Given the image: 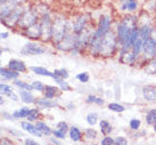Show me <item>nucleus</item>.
Masks as SVG:
<instances>
[{
  "label": "nucleus",
  "mask_w": 156,
  "mask_h": 145,
  "mask_svg": "<svg viewBox=\"0 0 156 145\" xmlns=\"http://www.w3.org/2000/svg\"><path fill=\"white\" fill-rule=\"evenodd\" d=\"M69 32H71V23L67 15L64 13L52 14V41L51 44L55 46L58 44Z\"/></svg>",
  "instance_id": "1"
},
{
  "label": "nucleus",
  "mask_w": 156,
  "mask_h": 145,
  "mask_svg": "<svg viewBox=\"0 0 156 145\" xmlns=\"http://www.w3.org/2000/svg\"><path fill=\"white\" fill-rule=\"evenodd\" d=\"M117 53H119V41H117L116 33L114 31V27H113L112 30H109L103 37V39L100 41L99 57H113Z\"/></svg>",
  "instance_id": "2"
},
{
  "label": "nucleus",
  "mask_w": 156,
  "mask_h": 145,
  "mask_svg": "<svg viewBox=\"0 0 156 145\" xmlns=\"http://www.w3.org/2000/svg\"><path fill=\"white\" fill-rule=\"evenodd\" d=\"M115 18L112 14L109 13H103L99 15V17L97 20V24L95 27V31L92 33V37H95L97 39H103L109 30H112L114 27Z\"/></svg>",
  "instance_id": "3"
},
{
  "label": "nucleus",
  "mask_w": 156,
  "mask_h": 145,
  "mask_svg": "<svg viewBox=\"0 0 156 145\" xmlns=\"http://www.w3.org/2000/svg\"><path fill=\"white\" fill-rule=\"evenodd\" d=\"M69 23H71V32L74 34H79L91 27L92 15L88 12L76 14L73 18H69Z\"/></svg>",
  "instance_id": "4"
},
{
  "label": "nucleus",
  "mask_w": 156,
  "mask_h": 145,
  "mask_svg": "<svg viewBox=\"0 0 156 145\" xmlns=\"http://www.w3.org/2000/svg\"><path fill=\"white\" fill-rule=\"evenodd\" d=\"M39 14L37 13V10L33 8L32 2L27 4L25 6V9L23 12L22 16L20 18V21L17 23V29L18 31H24L27 27H30L31 25H33L34 23L39 22Z\"/></svg>",
  "instance_id": "5"
},
{
  "label": "nucleus",
  "mask_w": 156,
  "mask_h": 145,
  "mask_svg": "<svg viewBox=\"0 0 156 145\" xmlns=\"http://www.w3.org/2000/svg\"><path fill=\"white\" fill-rule=\"evenodd\" d=\"M52 12L40 16L39 23L41 25V42L51 44L52 41Z\"/></svg>",
  "instance_id": "6"
},
{
  "label": "nucleus",
  "mask_w": 156,
  "mask_h": 145,
  "mask_svg": "<svg viewBox=\"0 0 156 145\" xmlns=\"http://www.w3.org/2000/svg\"><path fill=\"white\" fill-rule=\"evenodd\" d=\"M156 57V39L154 37H149L143 40V54L139 61V64L146 65L147 62Z\"/></svg>",
  "instance_id": "7"
},
{
  "label": "nucleus",
  "mask_w": 156,
  "mask_h": 145,
  "mask_svg": "<svg viewBox=\"0 0 156 145\" xmlns=\"http://www.w3.org/2000/svg\"><path fill=\"white\" fill-rule=\"evenodd\" d=\"M47 44L40 42V41H29L23 46L20 53L23 56H38V55H44L48 52Z\"/></svg>",
  "instance_id": "8"
},
{
  "label": "nucleus",
  "mask_w": 156,
  "mask_h": 145,
  "mask_svg": "<svg viewBox=\"0 0 156 145\" xmlns=\"http://www.w3.org/2000/svg\"><path fill=\"white\" fill-rule=\"evenodd\" d=\"M25 6H15V8L10 12L8 16H6L2 20V22L0 24H2L5 27L10 29V30H16L17 29V23L20 21L21 16H22L24 9H25Z\"/></svg>",
  "instance_id": "9"
},
{
  "label": "nucleus",
  "mask_w": 156,
  "mask_h": 145,
  "mask_svg": "<svg viewBox=\"0 0 156 145\" xmlns=\"http://www.w3.org/2000/svg\"><path fill=\"white\" fill-rule=\"evenodd\" d=\"M58 52H63V53H71L75 47V34L72 32H69L63 38V39L54 46Z\"/></svg>",
  "instance_id": "10"
},
{
  "label": "nucleus",
  "mask_w": 156,
  "mask_h": 145,
  "mask_svg": "<svg viewBox=\"0 0 156 145\" xmlns=\"http://www.w3.org/2000/svg\"><path fill=\"white\" fill-rule=\"evenodd\" d=\"M18 32H21V34L24 35L26 39H29L30 41H40L41 40V25L39 22L34 23L26 30L18 31Z\"/></svg>",
  "instance_id": "11"
},
{
  "label": "nucleus",
  "mask_w": 156,
  "mask_h": 145,
  "mask_svg": "<svg viewBox=\"0 0 156 145\" xmlns=\"http://www.w3.org/2000/svg\"><path fill=\"white\" fill-rule=\"evenodd\" d=\"M141 95L144 100L148 103H154L156 102V87L153 85H146L141 89Z\"/></svg>",
  "instance_id": "12"
},
{
  "label": "nucleus",
  "mask_w": 156,
  "mask_h": 145,
  "mask_svg": "<svg viewBox=\"0 0 156 145\" xmlns=\"http://www.w3.org/2000/svg\"><path fill=\"white\" fill-rule=\"evenodd\" d=\"M7 67L10 70L18 72V73H25L27 71V66L23 61L18 60V58H10L7 63Z\"/></svg>",
  "instance_id": "13"
},
{
  "label": "nucleus",
  "mask_w": 156,
  "mask_h": 145,
  "mask_svg": "<svg viewBox=\"0 0 156 145\" xmlns=\"http://www.w3.org/2000/svg\"><path fill=\"white\" fill-rule=\"evenodd\" d=\"M0 95L8 97L9 100L13 102L20 101L18 94H16V92H14L13 87H10V86L7 84H0Z\"/></svg>",
  "instance_id": "14"
},
{
  "label": "nucleus",
  "mask_w": 156,
  "mask_h": 145,
  "mask_svg": "<svg viewBox=\"0 0 156 145\" xmlns=\"http://www.w3.org/2000/svg\"><path fill=\"white\" fill-rule=\"evenodd\" d=\"M35 105L39 109H54V107H58L59 104L56 100H49L46 97H40L35 100Z\"/></svg>",
  "instance_id": "15"
},
{
  "label": "nucleus",
  "mask_w": 156,
  "mask_h": 145,
  "mask_svg": "<svg viewBox=\"0 0 156 145\" xmlns=\"http://www.w3.org/2000/svg\"><path fill=\"white\" fill-rule=\"evenodd\" d=\"M61 88L58 86H54V85H46L44 90V97L49 98V100H56L57 97L61 95Z\"/></svg>",
  "instance_id": "16"
},
{
  "label": "nucleus",
  "mask_w": 156,
  "mask_h": 145,
  "mask_svg": "<svg viewBox=\"0 0 156 145\" xmlns=\"http://www.w3.org/2000/svg\"><path fill=\"white\" fill-rule=\"evenodd\" d=\"M21 128H22L23 132H29V134H31V135H33V136H35V137H42L44 136V135L40 132L39 129L37 128L35 123L30 122V121H27V120L21 122Z\"/></svg>",
  "instance_id": "17"
},
{
  "label": "nucleus",
  "mask_w": 156,
  "mask_h": 145,
  "mask_svg": "<svg viewBox=\"0 0 156 145\" xmlns=\"http://www.w3.org/2000/svg\"><path fill=\"white\" fill-rule=\"evenodd\" d=\"M138 15V25H145V24H153L154 25V16L153 14L148 13L144 9H140Z\"/></svg>",
  "instance_id": "18"
},
{
  "label": "nucleus",
  "mask_w": 156,
  "mask_h": 145,
  "mask_svg": "<svg viewBox=\"0 0 156 145\" xmlns=\"http://www.w3.org/2000/svg\"><path fill=\"white\" fill-rule=\"evenodd\" d=\"M18 96H20V100L26 104V105H30V104H34L35 103V96L32 94V92L30 90H23V89H20L18 92Z\"/></svg>",
  "instance_id": "19"
},
{
  "label": "nucleus",
  "mask_w": 156,
  "mask_h": 145,
  "mask_svg": "<svg viewBox=\"0 0 156 145\" xmlns=\"http://www.w3.org/2000/svg\"><path fill=\"white\" fill-rule=\"evenodd\" d=\"M155 27L153 24H145V25H139V38L140 39H147L149 37H152L154 33Z\"/></svg>",
  "instance_id": "20"
},
{
  "label": "nucleus",
  "mask_w": 156,
  "mask_h": 145,
  "mask_svg": "<svg viewBox=\"0 0 156 145\" xmlns=\"http://www.w3.org/2000/svg\"><path fill=\"white\" fill-rule=\"evenodd\" d=\"M20 74L18 72H15V71L10 70L8 67H4V66H0V77H2L5 80H16L20 78Z\"/></svg>",
  "instance_id": "21"
},
{
  "label": "nucleus",
  "mask_w": 156,
  "mask_h": 145,
  "mask_svg": "<svg viewBox=\"0 0 156 145\" xmlns=\"http://www.w3.org/2000/svg\"><path fill=\"white\" fill-rule=\"evenodd\" d=\"M141 9L140 0H126V14H138Z\"/></svg>",
  "instance_id": "22"
},
{
  "label": "nucleus",
  "mask_w": 156,
  "mask_h": 145,
  "mask_svg": "<svg viewBox=\"0 0 156 145\" xmlns=\"http://www.w3.org/2000/svg\"><path fill=\"white\" fill-rule=\"evenodd\" d=\"M33 5V8L37 10V13L39 14V16H42L47 13H51V7L44 1H39V2H32Z\"/></svg>",
  "instance_id": "23"
},
{
  "label": "nucleus",
  "mask_w": 156,
  "mask_h": 145,
  "mask_svg": "<svg viewBox=\"0 0 156 145\" xmlns=\"http://www.w3.org/2000/svg\"><path fill=\"white\" fill-rule=\"evenodd\" d=\"M30 70L37 75H41V77H48V78H55V74H54V72L50 70H48L44 66H31Z\"/></svg>",
  "instance_id": "24"
},
{
  "label": "nucleus",
  "mask_w": 156,
  "mask_h": 145,
  "mask_svg": "<svg viewBox=\"0 0 156 145\" xmlns=\"http://www.w3.org/2000/svg\"><path fill=\"white\" fill-rule=\"evenodd\" d=\"M15 8V5H13L12 2H5V4H0V23L2 22L6 16H8L10 12Z\"/></svg>",
  "instance_id": "25"
},
{
  "label": "nucleus",
  "mask_w": 156,
  "mask_h": 145,
  "mask_svg": "<svg viewBox=\"0 0 156 145\" xmlns=\"http://www.w3.org/2000/svg\"><path fill=\"white\" fill-rule=\"evenodd\" d=\"M67 134H69V138H71L73 142H80L83 137V132H81V129H80L79 127H76V126L69 127V130Z\"/></svg>",
  "instance_id": "26"
},
{
  "label": "nucleus",
  "mask_w": 156,
  "mask_h": 145,
  "mask_svg": "<svg viewBox=\"0 0 156 145\" xmlns=\"http://www.w3.org/2000/svg\"><path fill=\"white\" fill-rule=\"evenodd\" d=\"M35 126H37V128L39 129L40 132L44 136H50V135H52V129L44 121H42V120H38L35 122Z\"/></svg>",
  "instance_id": "27"
},
{
  "label": "nucleus",
  "mask_w": 156,
  "mask_h": 145,
  "mask_svg": "<svg viewBox=\"0 0 156 145\" xmlns=\"http://www.w3.org/2000/svg\"><path fill=\"white\" fill-rule=\"evenodd\" d=\"M99 129H100V132L103 134V135H109L111 132H113V127L111 122H109L108 120H106V119H101L99 122Z\"/></svg>",
  "instance_id": "28"
},
{
  "label": "nucleus",
  "mask_w": 156,
  "mask_h": 145,
  "mask_svg": "<svg viewBox=\"0 0 156 145\" xmlns=\"http://www.w3.org/2000/svg\"><path fill=\"white\" fill-rule=\"evenodd\" d=\"M30 110L31 109L29 106H23V107H20L17 110H15L13 112L14 119H26L29 113H30Z\"/></svg>",
  "instance_id": "29"
},
{
  "label": "nucleus",
  "mask_w": 156,
  "mask_h": 145,
  "mask_svg": "<svg viewBox=\"0 0 156 145\" xmlns=\"http://www.w3.org/2000/svg\"><path fill=\"white\" fill-rule=\"evenodd\" d=\"M40 118H41V111H40V109L37 106V107L31 109L30 113L27 115L26 120L30 121V122H37L38 120H40Z\"/></svg>",
  "instance_id": "30"
},
{
  "label": "nucleus",
  "mask_w": 156,
  "mask_h": 145,
  "mask_svg": "<svg viewBox=\"0 0 156 145\" xmlns=\"http://www.w3.org/2000/svg\"><path fill=\"white\" fill-rule=\"evenodd\" d=\"M131 52H132V53L139 58V61H140L141 54H143V39L139 38V39L134 42L133 46H132V48H131Z\"/></svg>",
  "instance_id": "31"
},
{
  "label": "nucleus",
  "mask_w": 156,
  "mask_h": 145,
  "mask_svg": "<svg viewBox=\"0 0 156 145\" xmlns=\"http://www.w3.org/2000/svg\"><path fill=\"white\" fill-rule=\"evenodd\" d=\"M107 109L112 112H115V113H123L126 111V106L122 105L121 103H117V102H111L107 104Z\"/></svg>",
  "instance_id": "32"
},
{
  "label": "nucleus",
  "mask_w": 156,
  "mask_h": 145,
  "mask_svg": "<svg viewBox=\"0 0 156 145\" xmlns=\"http://www.w3.org/2000/svg\"><path fill=\"white\" fill-rule=\"evenodd\" d=\"M54 80H55V82H56L57 86L61 88L62 92H71V90H72L71 85H69L65 79H61V78H57V77H55V78H54Z\"/></svg>",
  "instance_id": "33"
},
{
  "label": "nucleus",
  "mask_w": 156,
  "mask_h": 145,
  "mask_svg": "<svg viewBox=\"0 0 156 145\" xmlns=\"http://www.w3.org/2000/svg\"><path fill=\"white\" fill-rule=\"evenodd\" d=\"M86 121H87V123L89 126L94 127L95 125H97V123L99 122V115H98L97 112H89L87 114V117H86Z\"/></svg>",
  "instance_id": "34"
},
{
  "label": "nucleus",
  "mask_w": 156,
  "mask_h": 145,
  "mask_svg": "<svg viewBox=\"0 0 156 145\" xmlns=\"http://www.w3.org/2000/svg\"><path fill=\"white\" fill-rule=\"evenodd\" d=\"M145 121L148 126H153L156 121V109H151L147 111V113L145 115Z\"/></svg>",
  "instance_id": "35"
},
{
  "label": "nucleus",
  "mask_w": 156,
  "mask_h": 145,
  "mask_svg": "<svg viewBox=\"0 0 156 145\" xmlns=\"http://www.w3.org/2000/svg\"><path fill=\"white\" fill-rule=\"evenodd\" d=\"M13 85H14V86H16V87H18L20 89H23V90H30V92H32V90H33V89H32V86H31V84H29V82H25V81H23V80H20V79L14 80Z\"/></svg>",
  "instance_id": "36"
},
{
  "label": "nucleus",
  "mask_w": 156,
  "mask_h": 145,
  "mask_svg": "<svg viewBox=\"0 0 156 145\" xmlns=\"http://www.w3.org/2000/svg\"><path fill=\"white\" fill-rule=\"evenodd\" d=\"M52 72H54L55 77H57V78H61V79L67 80V79H69V71L66 70L65 67H61V69H55V70L52 71Z\"/></svg>",
  "instance_id": "37"
},
{
  "label": "nucleus",
  "mask_w": 156,
  "mask_h": 145,
  "mask_svg": "<svg viewBox=\"0 0 156 145\" xmlns=\"http://www.w3.org/2000/svg\"><path fill=\"white\" fill-rule=\"evenodd\" d=\"M83 136L86 137L87 140H96L98 136V132L96 130L95 128H86L83 130Z\"/></svg>",
  "instance_id": "38"
},
{
  "label": "nucleus",
  "mask_w": 156,
  "mask_h": 145,
  "mask_svg": "<svg viewBox=\"0 0 156 145\" xmlns=\"http://www.w3.org/2000/svg\"><path fill=\"white\" fill-rule=\"evenodd\" d=\"M75 79L78 80L79 82H81V84H87L90 80V74L88 72H86V71L84 72H80V73L75 75Z\"/></svg>",
  "instance_id": "39"
},
{
  "label": "nucleus",
  "mask_w": 156,
  "mask_h": 145,
  "mask_svg": "<svg viewBox=\"0 0 156 145\" xmlns=\"http://www.w3.org/2000/svg\"><path fill=\"white\" fill-rule=\"evenodd\" d=\"M31 86H32V89L35 90V92H44V86H46V85H44L42 81H40V80H34V81L31 82Z\"/></svg>",
  "instance_id": "40"
},
{
  "label": "nucleus",
  "mask_w": 156,
  "mask_h": 145,
  "mask_svg": "<svg viewBox=\"0 0 156 145\" xmlns=\"http://www.w3.org/2000/svg\"><path fill=\"white\" fill-rule=\"evenodd\" d=\"M129 127L131 130H139L141 127V120L138 118H132L129 121Z\"/></svg>",
  "instance_id": "41"
},
{
  "label": "nucleus",
  "mask_w": 156,
  "mask_h": 145,
  "mask_svg": "<svg viewBox=\"0 0 156 145\" xmlns=\"http://www.w3.org/2000/svg\"><path fill=\"white\" fill-rule=\"evenodd\" d=\"M56 129H58V130H61V132L67 134L69 130V126L66 121H59V122H57V125H56Z\"/></svg>",
  "instance_id": "42"
},
{
  "label": "nucleus",
  "mask_w": 156,
  "mask_h": 145,
  "mask_svg": "<svg viewBox=\"0 0 156 145\" xmlns=\"http://www.w3.org/2000/svg\"><path fill=\"white\" fill-rule=\"evenodd\" d=\"M114 145H129L128 138L124 136H117L114 138Z\"/></svg>",
  "instance_id": "43"
},
{
  "label": "nucleus",
  "mask_w": 156,
  "mask_h": 145,
  "mask_svg": "<svg viewBox=\"0 0 156 145\" xmlns=\"http://www.w3.org/2000/svg\"><path fill=\"white\" fill-rule=\"evenodd\" d=\"M100 145H114V138L109 135H105L100 141Z\"/></svg>",
  "instance_id": "44"
},
{
  "label": "nucleus",
  "mask_w": 156,
  "mask_h": 145,
  "mask_svg": "<svg viewBox=\"0 0 156 145\" xmlns=\"http://www.w3.org/2000/svg\"><path fill=\"white\" fill-rule=\"evenodd\" d=\"M52 136L56 137V138H58V140H64V138L66 137V134L55 128V129H52Z\"/></svg>",
  "instance_id": "45"
},
{
  "label": "nucleus",
  "mask_w": 156,
  "mask_h": 145,
  "mask_svg": "<svg viewBox=\"0 0 156 145\" xmlns=\"http://www.w3.org/2000/svg\"><path fill=\"white\" fill-rule=\"evenodd\" d=\"M9 2H12L15 6H25V5L30 4L31 0H9Z\"/></svg>",
  "instance_id": "46"
},
{
  "label": "nucleus",
  "mask_w": 156,
  "mask_h": 145,
  "mask_svg": "<svg viewBox=\"0 0 156 145\" xmlns=\"http://www.w3.org/2000/svg\"><path fill=\"white\" fill-rule=\"evenodd\" d=\"M0 115H1V118L5 119V120H15L13 117V113L7 112V111H2V112L0 113Z\"/></svg>",
  "instance_id": "47"
},
{
  "label": "nucleus",
  "mask_w": 156,
  "mask_h": 145,
  "mask_svg": "<svg viewBox=\"0 0 156 145\" xmlns=\"http://www.w3.org/2000/svg\"><path fill=\"white\" fill-rule=\"evenodd\" d=\"M0 145H14V142L8 137H1L0 138Z\"/></svg>",
  "instance_id": "48"
},
{
  "label": "nucleus",
  "mask_w": 156,
  "mask_h": 145,
  "mask_svg": "<svg viewBox=\"0 0 156 145\" xmlns=\"http://www.w3.org/2000/svg\"><path fill=\"white\" fill-rule=\"evenodd\" d=\"M96 95H92V94H90V95H88L87 98H86V102H87L88 104H95V101H96Z\"/></svg>",
  "instance_id": "49"
},
{
  "label": "nucleus",
  "mask_w": 156,
  "mask_h": 145,
  "mask_svg": "<svg viewBox=\"0 0 156 145\" xmlns=\"http://www.w3.org/2000/svg\"><path fill=\"white\" fill-rule=\"evenodd\" d=\"M24 145H40L39 143L32 138H25L24 140Z\"/></svg>",
  "instance_id": "50"
},
{
  "label": "nucleus",
  "mask_w": 156,
  "mask_h": 145,
  "mask_svg": "<svg viewBox=\"0 0 156 145\" xmlns=\"http://www.w3.org/2000/svg\"><path fill=\"white\" fill-rule=\"evenodd\" d=\"M105 104V100L103 97H96V101H95V105H98V106H103Z\"/></svg>",
  "instance_id": "51"
},
{
  "label": "nucleus",
  "mask_w": 156,
  "mask_h": 145,
  "mask_svg": "<svg viewBox=\"0 0 156 145\" xmlns=\"http://www.w3.org/2000/svg\"><path fill=\"white\" fill-rule=\"evenodd\" d=\"M8 37H9V32H8V31H5V32H0V39L5 40V39H7Z\"/></svg>",
  "instance_id": "52"
},
{
  "label": "nucleus",
  "mask_w": 156,
  "mask_h": 145,
  "mask_svg": "<svg viewBox=\"0 0 156 145\" xmlns=\"http://www.w3.org/2000/svg\"><path fill=\"white\" fill-rule=\"evenodd\" d=\"M50 142L54 145H61V142L58 141V138H56V137H50Z\"/></svg>",
  "instance_id": "53"
},
{
  "label": "nucleus",
  "mask_w": 156,
  "mask_h": 145,
  "mask_svg": "<svg viewBox=\"0 0 156 145\" xmlns=\"http://www.w3.org/2000/svg\"><path fill=\"white\" fill-rule=\"evenodd\" d=\"M8 132L10 134H14V135H17V136H22V132H16V130H14V129H8Z\"/></svg>",
  "instance_id": "54"
},
{
  "label": "nucleus",
  "mask_w": 156,
  "mask_h": 145,
  "mask_svg": "<svg viewBox=\"0 0 156 145\" xmlns=\"http://www.w3.org/2000/svg\"><path fill=\"white\" fill-rule=\"evenodd\" d=\"M66 107H67V109H69V110H73L74 107H75V105H74L73 103H69V104H67V105H66Z\"/></svg>",
  "instance_id": "55"
},
{
  "label": "nucleus",
  "mask_w": 156,
  "mask_h": 145,
  "mask_svg": "<svg viewBox=\"0 0 156 145\" xmlns=\"http://www.w3.org/2000/svg\"><path fill=\"white\" fill-rule=\"evenodd\" d=\"M5 96H2V95H0V106L1 105H4L5 104Z\"/></svg>",
  "instance_id": "56"
},
{
  "label": "nucleus",
  "mask_w": 156,
  "mask_h": 145,
  "mask_svg": "<svg viewBox=\"0 0 156 145\" xmlns=\"http://www.w3.org/2000/svg\"><path fill=\"white\" fill-rule=\"evenodd\" d=\"M2 54H4V48L0 46V57H1V55H2Z\"/></svg>",
  "instance_id": "57"
},
{
  "label": "nucleus",
  "mask_w": 156,
  "mask_h": 145,
  "mask_svg": "<svg viewBox=\"0 0 156 145\" xmlns=\"http://www.w3.org/2000/svg\"><path fill=\"white\" fill-rule=\"evenodd\" d=\"M153 129H154V132H156V121L154 122V125H153Z\"/></svg>",
  "instance_id": "58"
},
{
  "label": "nucleus",
  "mask_w": 156,
  "mask_h": 145,
  "mask_svg": "<svg viewBox=\"0 0 156 145\" xmlns=\"http://www.w3.org/2000/svg\"><path fill=\"white\" fill-rule=\"evenodd\" d=\"M9 0H0V4H5V2H8Z\"/></svg>",
  "instance_id": "59"
},
{
  "label": "nucleus",
  "mask_w": 156,
  "mask_h": 145,
  "mask_svg": "<svg viewBox=\"0 0 156 145\" xmlns=\"http://www.w3.org/2000/svg\"><path fill=\"white\" fill-rule=\"evenodd\" d=\"M154 27L156 29V15L154 16Z\"/></svg>",
  "instance_id": "60"
},
{
  "label": "nucleus",
  "mask_w": 156,
  "mask_h": 145,
  "mask_svg": "<svg viewBox=\"0 0 156 145\" xmlns=\"http://www.w3.org/2000/svg\"><path fill=\"white\" fill-rule=\"evenodd\" d=\"M1 132H2V128L0 127V134H1Z\"/></svg>",
  "instance_id": "61"
},
{
  "label": "nucleus",
  "mask_w": 156,
  "mask_h": 145,
  "mask_svg": "<svg viewBox=\"0 0 156 145\" xmlns=\"http://www.w3.org/2000/svg\"><path fill=\"white\" fill-rule=\"evenodd\" d=\"M91 145H97V144H91Z\"/></svg>",
  "instance_id": "62"
},
{
  "label": "nucleus",
  "mask_w": 156,
  "mask_h": 145,
  "mask_svg": "<svg viewBox=\"0 0 156 145\" xmlns=\"http://www.w3.org/2000/svg\"><path fill=\"white\" fill-rule=\"evenodd\" d=\"M0 138H1V137H0Z\"/></svg>",
  "instance_id": "63"
}]
</instances>
